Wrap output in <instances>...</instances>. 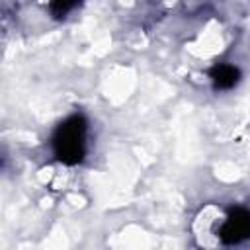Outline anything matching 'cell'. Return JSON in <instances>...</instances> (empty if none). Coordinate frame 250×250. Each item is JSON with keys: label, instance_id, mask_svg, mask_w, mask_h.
Wrapping results in <instances>:
<instances>
[{"label": "cell", "instance_id": "1", "mask_svg": "<svg viewBox=\"0 0 250 250\" xmlns=\"http://www.w3.org/2000/svg\"><path fill=\"white\" fill-rule=\"evenodd\" d=\"M86 139H88V121L82 113H74L55 129L51 139L53 154L57 156L59 162L66 166L80 164L86 156V146H88Z\"/></svg>", "mask_w": 250, "mask_h": 250}, {"label": "cell", "instance_id": "2", "mask_svg": "<svg viewBox=\"0 0 250 250\" xmlns=\"http://www.w3.org/2000/svg\"><path fill=\"white\" fill-rule=\"evenodd\" d=\"M217 238L223 244H240L250 238V209L234 207L227 213L217 229Z\"/></svg>", "mask_w": 250, "mask_h": 250}, {"label": "cell", "instance_id": "3", "mask_svg": "<svg viewBox=\"0 0 250 250\" xmlns=\"http://www.w3.org/2000/svg\"><path fill=\"white\" fill-rule=\"evenodd\" d=\"M209 78L213 82V88L217 92H225V90H232L238 80H240V70L234 66V64H227V62H221V64H215L209 72Z\"/></svg>", "mask_w": 250, "mask_h": 250}, {"label": "cell", "instance_id": "4", "mask_svg": "<svg viewBox=\"0 0 250 250\" xmlns=\"http://www.w3.org/2000/svg\"><path fill=\"white\" fill-rule=\"evenodd\" d=\"M82 0H49V12L53 18L62 20L66 18Z\"/></svg>", "mask_w": 250, "mask_h": 250}]
</instances>
